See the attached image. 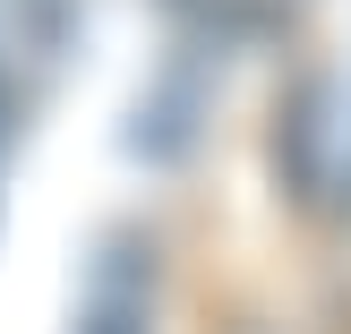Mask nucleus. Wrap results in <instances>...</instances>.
I'll return each mask as SVG.
<instances>
[{"label": "nucleus", "instance_id": "1", "mask_svg": "<svg viewBox=\"0 0 351 334\" xmlns=\"http://www.w3.org/2000/svg\"><path fill=\"white\" fill-rule=\"evenodd\" d=\"M351 120H343V86L335 77H300V95L274 120V171L300 206H343L351 215Z\"/></svg>", "mask_w": 351, "mask_h": 334}, {"label": "nucleus", "instance_id": "4", "mask_svg": "<svg viewBox=\"0 0 351 334\" xmlns=\"http://www.w3.org/2000/svg\"><path fill=\"white\" fill-rule=\"evenodd\" d=\"M9 137H17V86H9V69H0V154H9Z\"/></svg>", "mask_w": 351, "mask_h": 334}, {"label": "nucleus", "instance_id": "2", "mask_svg": "<svg viewBox=\"0 0 351 334\" xmlns=\"http://www.w3.org/2000/svg\"><path fill=\"white\" fill-rule=\"evenodd\" d=\"M77 334H154V240L146 232H112L95 249Z\"/></svg>", "mask_w": 351, "mask_h": 334}, {"label": "nucleus", "instance_id": "3", "mask_svg": "<svg viewBox=\"0 0 351 334\" xmlns=\"http://www.w3.org/2000/svg\"><path fill=\"white\" fill-rule=\"evenodd\" d=\"M206 112H215V86H206V51H189V60H171L163 77H154V95L137 103L129 154H146V163H189V146H197Z\"/></svg>", "mask_w": 351, "mask_h": 334}]
</instances>
